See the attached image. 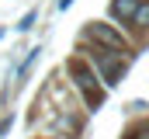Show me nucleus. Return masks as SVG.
I'll use <instances>...</instances> for the list:
<instances>
[{"instance_id": "obj_2", "label": "nucleus", "mask_w": 149, "mask_h": 139, "mask_svg": "<svg viewBox=\"0 0 149 139\" xmlns=\"http://www.w3.org/2000/svg\"><path fill=\"white\" fill-rule=\"evenodd\" d=\"M90 35H94L97 42H108L111 49H121V35H114L108 25H94V28H90Z\"/></svg>"}, {"instance_id": "obj_4", "label": "nucleus", "mask_w": 149, "mask_h": 139, "mask_svg": "<svg viewBox=\"0 0 149 139\" xmlns=\"http://www.w3.org/2000/svg\"><path fill=\"white\" fill-rule=\"evenodd\" d=\"M101 66H104V80H108V84H114V80H118V73H121V63H111V59H104V63H101Z\"/></svg>"}, {"instance_id": "obj_1", "label": "nucleus", "mask_w": 149, "mask_h": 139, "mask_svg": "<svg viewBox=\"0 0 149 139\" xmlns=\"http://www.w3.org/2000/svg\"><path fill=\"white\" fill-rule=\"evenodd\" d=\"M70 70H73V77H76V84L83 87V94H87V101L90 104H101V94L94 91V73L83 66V63H70Z\"/></svg>"}, {"instance_id": "obj_3", "label": "nucleus", "mask_w": 149, "mask_h": 139, "mask_svg": "<svg viewBox=\"0 0 149 139\" xmlns=\"http://www.w3.org/2000/svg\"><path fill=\"white\" fill-rule=\"evenodd\" d=\"M135 7H139V0H114V4H111V14H114V18H132Z\"/></svg>"}, {"instance_id": "obj_5", "label": "nucleus", "mask_w": 149, "mask_h": 139, "mask_svg": "<svg viewBox=\"0 0 149 139\" xmlns=\"http://www.w3.org/2000/svg\"><path fill=\"white\" fill-rule=\"evenodd\" d=\"M132 18H135V21H139V25H142V21H149V4H139V7H135V14H132Z\"/></svg>"}]
</instances>
